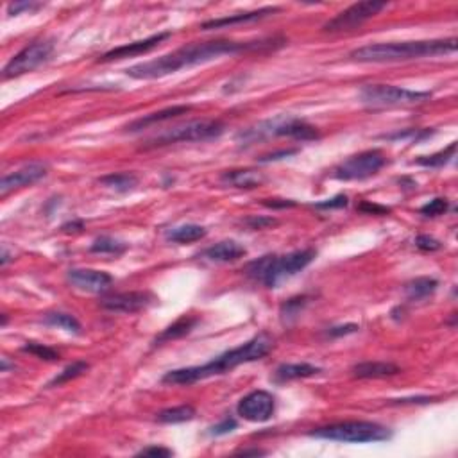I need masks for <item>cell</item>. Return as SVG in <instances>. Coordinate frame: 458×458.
I'll use <instances>...</instances> for the list:
<instances>
[{"label": "cell", "instance_id": "6da1fadb", "mask_svg": "<svg viewBox=\"0 0 458 458\" xmlns=\"http://www.w3.org/2000/svg\"><path fill=\"white\" fill-rule=\"evenodd\" d=\"M283 45V40H260V41H231V40H214L202 43H191L187 47L165 54L161 58L152 61L138 63L125 70V74L133 79H160L170 76L185 68L197 67L202 63L214 61L222 56H236V54L249 52V50H271Z\"/></svg>", "mask_w": 458, "mask_h": 458}, {"label": "cell", "instance_id": "7a4b0ae2", "mask_svg": "<svg viewBox=\"0 0 458 458\" xmlns=\"http://www.w3.org/2000/svg\"><path fill=\"white\" fill-rule=\"evenodd\" d=\"M272 346H274V340H272L271 335L260 333L254 338H251L249 342L242 344V346L235 347L231 351L218 355L217 358H214L208 364L170 371V373L165 374L161 382L169 383V385H191V383L200 382V379L211 378V376H218V374H224L227 371H233L242 364L262 360L263 356H267L271 353Z\"/></svg>", "mask_w": 458, "mask_h": 458}, {"label": "cell", "instance_id": "3957f363", "mask_svg": "<svg viewBox=\"0 0 458 458\" xmlns=\"http://www.w3.org/2000/svg\"><path fill=\"white\" fill-rule=\"evenodd\" d=\"M457 50V38L450 40L394 41V43H373L355 49L349 56L360 63H396L410 59L433 58Z\"/></svg>", "mask_w": 458, "mask_h": 458}, {"label": "cell", "instance_id": "277c9868", "mask_svg": "<svg viewBox=\"0 0 458 458\" xmlns=\"http://www.w3.org/2000/svg\"><path fill=\"white\" fill-rule=\"evenodd\" d=\"M315 249L294 251V253L283 254V256L267 254V256L251 262L245 272L251 280L263 283L267 289H276L283 280H289L303 269H306L315 260Z\"/></svg>", "mask_w": 458, "mask_h": 458}, {"label": "cell", "instance_id": "5b68a950", "mask_svg": "<svg viewBox=\"0 0 458 458\" xmlns=\"http://www.w3.org/2000/svg\"><path fill=\"white\" fill-rule=\"evenodd\" d=\"M272 136H289V138L301 140V142H308V140L319 138V131L313 125L306 124L304 121L299 118H292V116H276L272 121H265L262 124L249 127V129L242 131L238 134V142L242 145H251L256 140H265L272 138Z\"/></svg>", "mask_w": 458, "mask_h": 458}, {"label": "cell", "instance_id": "8992f818", "mask_svg": "<svg viewBox=\"0 0 458 458\" xmlns=\"http://www.w3.org/2000/svg\"><path fill=\"white\" fill-rule=\"evenodd\" d=\"M310 437L326 439L335 442H351V444H365V442L388 441L392 432L388 428L369 421H347V423L329 424V426L315 428Z\"/></svg>", "mask_w": 458, "mask_h": 458}, {"label": "cell", "instance_id": "52a82bcc", "mask_svg": "<svg viewBox=\"0 0 458 458\" xmlns=\"http://www.w3.org/2000/svg\"><path fill=\"white\" fill-rule=\"evenodd\" d=\"M224 129H226V125L220 121H191L187 124L170 127L154 138L147 140L143 149L165 147V145L179 142H206V140L218 138L224 133Z\"/></svg>", "mask_w": 458, "mask_h": 458}, {"label": "cell", "instance_id": "ba28073f", "mask_svg": "<svg viewBox=\"0 0 458 458\" xmlns=\"http://www.w3.org/2000/svg\"><path fill=\"white\" fill-rule=\"evenodd\" d=\"M358 97H360V103L371 107L408 106V104H421L430 101L432 92H414V90L392 85H365L362 86Z\"/></svg>", "mask_w": 458, "mask_h": 458}, {"label": "cell", "instance_id": "9c48e42d", "mask_svg": "<svg viewBox=\"0 0 458 458\" xmlns=\"http://www.w3.org/2000/svg\"><path fill=\"white\" fill-rule=\"evenodd\" d=\"M54 52V41L50 40H38L23 47L18 54H14L13 58L9 59V63L4 67L2 76L4 79H13V77H20L23 74L36 70L41 67L43 63L50 59Z\"/></svg>", "mask_w": 458, "mask_h": 458}, {"label": "cell", "instance_id": "30bf717a", "mask_svg": "<svg viewBox=\"0 0 458 458\" xmlns=\"http://www.w3.org/2000/svg\"><path fill=\"white\" fill-rule=\"evenodd\" d=\"M387 163V158L379 149H371V151L360 152V154L351 156L349 160L340 163L335 169V178L340 181H356V179H367L374 174H378Z\"/></svg>", "mask_w": 458, "mask_h": 458}, {"label": "cell", "instance_id": "8fae6325", "mask_svg": "<svg viewBox=\"0 0 458 458\" xmlns=\"http://www.w3.org/2000/svg\"><path fill=\"white\" fill-rule=\"evenodd\" d=\"M387 6H388L387 2H376V0H365V2L353 4L347 9H344L342 13H338L337 17L331 18L329 22H326L324 27H322V31L326 32L351 31L355 27H360L365 20H369V18L382 13Z\"/></svg>", "mask_w": 458, "mask_h": 458}, {"label": "cell", "instance_id": "7c38bea8", "mask_svg": "<svg viewBox=\"0 0 458 458\" xmlns=\"http://www.w3.org/2000/svg\"><path fill=\"white\" fill-rule=\"evenodd\" d=\"M274 410H276V401L267 391L251 392L245 397H242L236 406L238 415L251 423H265L274 415Z\"/></svg>", "mask_w": 458, "mask_h": 458}, {"label": "cell", "instance_id": "4fadbf2b", "mask_svg": "<svg viewBox=\"0 0 458 458\" xmlns=\"http://www.w3.org/2000/svg\"><path fill=\"white\" fill-rule=\"evenodd\" d=\"M156 301L151 292H121V294H112L103 298L101 306L107 311H116V313H136L151 306Z\"/></svg>", "mask_w": 458, "mask_h": 458}, {"label": "cell", "instance_id": "5bb4252c", "mask_svg": "<svg viewBox=\"0 0 458 458\" xmlns=\"http://www.w3.org/2000/svg\"><path fill=\"white\" fill-rule=\"evenodd\" d=\"M49 172V167L41 161H32V163H27L25 167L18 169L17 172H11L8 176L2 178L0 181V196L6 197L9 191L20 190V188H25L29 185H34L40 179H43Z\"/></svg>", "mask_w": 458, "mask_h": 458}, {"label": "cell", "instance_id": "9a60e30c", "mask_svg": "<svg viewBox=\"0 0 458 458\" xmlns=\"http://www.w3.org/2000/svg\"><path fill=\"white\" fill-rule=\"evenodd\" d=\"M67 281L74 289L90 292V294H101L112 287L113 278L104 271L94 269H70L67 272Z\"/></svg>", "mask_w": 458, "mask_h": 458}, {"label": "cell", "instance_id": "2e32d148", "mask_svg": "<svg viewBox=\"0 0 458 458\" xmlns=\"http://www.w3.org/2000/svg\"><path fill=\"white\" fill-rule=\"evenodd\" d=\"M167 38H170V32H158V34H152L145 40L140 41H133L129 45H122V47H116V49H112L110 52L103 54L101 58H98V63H110L115 61V59H125V58H133V56H140V54H145L149 50L156 49L161 41H165Z\"/></svg>", "mask_w": 458, "mask_h": 458}, {"label": "cell", "instance_id": "e0dca14e", "mask_svg": "<svg viewBox=\"0 0 458 458\" xmlns=\"http://www.w3.org/2000/svg\"><path fill=\"white\" fill-rule=\"evenodd\" d=\"M274 13H280V8H262L256 11H249V13H238V14H229V17L215 18L209 22L202 23L205 31H211V29H224V27H233L238 23H253L260 22L263 18L271 17Z\"/></svg>", "mask_w": 458, "mask_h": 458}, {"label": "cell", "instance_id": "ac0fdd59", "mask_svg": "<svg viewBox=\"0 0 458 458\" xmlns=\"http://www.w3.org/2000/svg\"><path fill=\"white\" fill-rule=\"evenodd\" d=\"M188 112H191V106H172V107H165L161 112L156 113H149L145 116H140L134 122H131L129 125H125V131H129V133H138V131L147 129V127H152L156 124H161V122L172 121L176 116L187 115Z\"/></svg>", "mask_w": 458, "mask_h": 458}, {"label": "cell", "instance_id": "d6986e66", "mask_svg": "<svg viewBox=\"0 0 458 458\" xmlns=\"http://www.w3.org/2000/svg\"><path fill=\"white\" fill-rule=\"evenodd\" d=\"M220 181L227 187L244 188V190H253L265 183V176L254 169H236L227 170L220 176Z\"/></svg>", "mask_w": 458, "mask_h": 458}, {"label": "cell", "instance_id": "ffe728a7", "mask_svg": "<svg viewBox=\"0 0 458 458\" xmlns=\"http://www.w3.org/2000/svg\"><path fill=\"white\" fill-rule=\"evenodd\" d=\"M245 247L240 245L238 242L235 240H222L218 242V244L211 245L208 249L202 253L205 258H208L209 262L215 263H229V262H236V260H240L242 256H245Z\"/></svg>", "mask_w": 458, "mask_h": 458}, {"label": "cell", "instance_id": "44dd1931", "mask_svg": "<svg viewBox=\"0 0 458 458\" xmlns=\"http://www.w3.org/2000/svg\"><path fill=\"white\" fill-rule=\"evenodd\" d=\"M353 376L360 379H376V378H388L401 373V369L396 364L391 362H364L356 364L351 369Z\"/></svg>", "mask_w": 458, "mask_h": 458}, {"label": "cell", "instance_id": "7402d4cb", "mask_svg": "<svg viewBox=\"0 0 458 458\" xmlns=\"http://www.w3.org/2000/svg\"><path fill=\"white\" fill-rule=\"evenodd\" d=\"M320 369L311 364H283L280 365L274 373V379L280 383L292 382V379L310 378L319 374Z\"/></svg>", "mask_w": 458, "mask_h": 458}, {"label": "cell", "instance_id": "603a6c76", "mask_svg": "<svg viewBox=\"0 0 458 458\" xmlns=\"http://www.w3.org/2000/svg\"><path fill=\"white\" fill-rule=\"evenodd\" d=\"M437 287H439V281L435 278H415L405 285V294L410 301H421V299L430 298L437 290Z\"/></svg>", "mask_w": 458, "mask_h": 458}, {"label": "cell", "instance_id": "cb8c5ba5", "mask_svg": "<svg viewBox=\"0 0 458 458\" xmlns=\"http://www.w3.org/2000/svg\"><path fill=\"white\" fill-rule=\"evenodd\" d=\"M206 236V229L199 224H185L167 231V240L176 242V244H191Z\"/></svg>", "mask_w": 458, "mask_h": 458}, {"label": "cell", "instance_id": "d4e9b609", "mask_svg": "<svg viewBox=\"0 0 458 458\" xmlns=\"http://www.w3.org/2000/svg\"><path fill=\"white\" fill-rule=\"evenodd\" d=\"M197 322H199V320H197L196 317H187V315L181 317V319L176 320L172 326H169L167 329H163V333L156 338V344H163V342H169V340H176V338L185 337V335H188L191 329L196 328Z\"/></svg>", "mask_w": 458, "mask_h": 458}, {"label": "cell", "instance_id": "484cf974", "mask_svg": "<svg viewBox=\"0 0 458 458\" xmlns=\"http://www.w3.org/2000/svg\"><path fill=\"white\" fill-rule=\"evenodd\" d=\"M98 183L104 185L106 188H110V190L129 191L138 185V178L131 172H116L110 174V176H104V178L98 179Z\"/></svg>", "mask_w": 458, "mask_h": 458}, {"label": "cell", "instance_id": "4316f807", "mask_svg": "<svg viewBox=\"0 0 458 458\" xmlns=\"http://www.w3.org/2000/svg\"><path fill=\"white\" fill-rule=\"evenodd\" d=\"M196 417V408L191 405H181V406H174V408L161 410L158 414V421L163 424H179V423H187Z\"/></svg>", "mask_w": 458, "mask_h": 458}, {"label": "cell", "instance_id": "83f0119b", "mask_svg": "<svg viewBox=\"0 0 458 458\" xmlns=\"http://www.w3.org/2000/svg\"><path fill=\"white\" fill-rule=\"evenodd\" d=\"M43 322L49 326H56V328L67 329L70 333H79L81 331L79 320L74 315H70V313H65V311H49V313H45Z\"/></svg>", "mask_w": 458, "mask_h": 458}, {"label": "cell", "instance_id": "f1b7e54d", "mask_svg": "<svg viewBox=\"0 0 458 458\" xmlns=\"http://www.w3.org/2000/svg\"><path fill=\"white\" fill-rule=\"evenodd\" d=\"M455 151H457V142L450 143V147L444 149L441 152H435L432 156H419L415 163L421 165V167H430V169H439V167H444L446 163H450L451 158H455Z\"/></svg>", "mask_w": 458, "mask_h": 458}, {"label": "cell", "instance_id": "f546056e", "mask_svg": "<svg viewBox=\"0 0 458 458\" xmlns=\"http://www.w3.org/2000/svg\"><path fill=\"white\" fill-rule=\"evenodd\" d=\"M125 249H127V244L116 240L113 236H101V238H97V240L92 244V247H90L92 253L98 254H122Z\"/></svg>", "mask_w": 458, "mask_h": 458}, {"label": "cell", "instance_id": "4dcf8cb0", "mask_svg": "<svg viewBox=\"0 0 458 458\" xmlns=\"http://www.w3.org/2000/svg\"><path fill=\"white\" fill-rule=\"evenodd\" d=\"M88 369H90V365L86 364V362H83V360L74 362V364H72V365L65 367V369H63L61 373H59L58 376H56V378L50 379L49 385H47V387H56V385H63V383L70 382V379L79 378L81 374H85Z\"/></svg>", "mask_w": 458, "mask_h": 458}, {"label": "cell", "instance_id": "1f68e13d", "mask_svg": "<svg viewBox=\"0 0 458 458\" xmlns=\"http://www.w3.org/2000/svg\"><path fill=\"white\" fill-rule=\"evenodd\" d=\"M308 303V298H294L290 299V301H287L283 306H281V320L285 322V324H289V322H292V320L295 319L298 315H301V311H303V308L306 306Z\"/></svg>", "mask_w": 458, "mask_h": 458}, {"label": "cell", "instance_id": "d6a6232c", "mask_svg": "<svg viewBox=\"0 0 458 458\" xmlns=\"http://www.w3.org/2000/svg\"><path fill=\"white\" fill-rule=\"evenodd\" d=\"M23 351L25 353H31V355L38 356V358H41V360H47V362H56L59 360V353L56 351V349H52V347L49 346H43V344H38V342H27L25 346L22 347Z\"/></svg>", "mask_w": 458, "mask_h": 458}, {"label": "cell", "instance_id": "836d02e7", "mask_svg": "<svg viewBox=\"0 0 458 458\" xmlns=\"http://www.w3.org/2000/svg\"><path fill=\"white\" fill-rule=\"evenodd\" d=\"M448 208H450V202L446 199H442V197H437V199L430 200L428 205H424L419 211L423 215H426V217H439V215L446 214Z\"/></svg>", "mask_w": 458, "mask_h": 458}, {"label": "cell", "instance_id": "e575fe53", "mask_svg": "<svg viewBox=\"0 0 458 458\" xmlns=\"http://www.w3.org/2000/svg\"><path fill=\"white\" fill-rule=\"evenodd\" d=\"M415 245H417L419 249L421 251H439L441 249V242L435 240L433 236H428V235H419L417 238H415Z\"/></svg>", "mask_w": 458, "mask_h": 458}, {"label": "cell", "instance_id": "d590c367", "mask_svg": "<svg viewBox=\"0 0 458 458\" xmlns=\"http://www.w3.org/2000/svg\"><path fill=\"white\" fill-rule=\"evenodd\" d=\"M235 428H236L235 419L226 417L222 423H218V424H215L214 428H209V433L215 437H220V435H226V433H231Z\"/></svg>", "mask_w": 458, "mask_h": 458}, {"label": "cell", "instance_id": "8d00e7d4", "mask_svg": "<svg viewBox=\"0 0 458 458\" xmlns=\"http://www.w3.org/2000/svg\"><path fill=\"white\" fill-rule=\"evenodd\" d=\"M41 4L38 2H13V4L8 6V13L9 14H20L22 11H36V9H40Z\"/></svg>", "mask_w": 458, "mask_h": 458}, {"label": "cell", "instance_id": "74e56055", "mask_svg": "<svg viewBox=\"0 0 458 458\" xmlns=\"http://www.w3.org/2000/svg\"><path fill=\"white\" fill-rule=\"evenodd\" d=\"M276 218L271 217H249L245 218V226H249L251 229H265L269 226H274Z\"/></svg>", "mask_w": 458, "mask_h": 458}, {"label": "cell", "instance_id": "f35d334b", "mask_svg": "<svg viewBox=\"0 0 458 458\" xmlns=\"http://www.w3.org/2000/svg\"><path fill=\"white\" fill-rule=\"evenodd\" d=\"M347 202H349V200H347L346 196H337V197H333V199H326V200H322V202H317L315 208H319V209L346 208Z\"/></svg>", "mask_w": 458, "mask_h": 458}, {"label": "cell", "instance_id": "ab89813d", "mask_svg": "<svg viewBox=\"0 0 458 458\" xmlns=\"http://www.w3.org/2000/svg\"><path fill=\"white\" fill-rule=\"evenodd\" d=\"M138 455L142 457H172V450H167V448H161V446H151V448H145V450L140 451Z\"/></svg>", "mask_w": 458, "mask_h": 458}, {"label": "cell", "instance_id": "60d3db41", "mask_svg": "<svg viewBox=\"0 0 458 458\" xmlns=\"http://www.w3.org/2000/svg\"><path fill=\"white\" fill-rule=\"evenodd\" d=\"M356 329H358V326L356 324H346V326H337V328H331L328 331L329 337H340V335H349V333H355Z\"/></svg>", "mask_w": 458, "mask_h": 458}, {"label": "cell", "instance_id": "b9f144b4", "mask_svg": "<svg viewBox=\"0 0 458 458\" xmlns=\"http://www.w3.org/2000/svg\"><path fill=\"white\" fill-rule=\"evenodd\" d=\"M362 211H365V214H374V215H385L391 211V208H385V206H378V205H371V202H364V205L360 206Z\"/></svg>", "mask_w": 458, "mask_h": 458}, {"label": "cell", "instance_id": "7bdbcfd3", "mask_svg": "<svg viewBox=\"0 0 458 458\" xmlns=\"http://www.w3.org/2000/svg\"><path fill=\"white\" fill-rule=\"evenodd\" d=\"M295 149H289V151H281V152H274V154H269V156H262L258 161H262V163H267V161H276V160H281V158H287V156H292L295 154Z\"/></svg>", "mask_w": 458, "mask_h": 458}, {"label": "cell", "instance_id": "ee69618b", "mask_svg": "<svg viewBox=\"0 0 458 458\" xmlns=\"http://www.w3.org/2000/svg\"><path fill=\"white\" fill-rule=\"evenodd\" d=\"M265 206H269V208H289V206H295V202H292V200L274 199V200H265Z\"/></svg>", "mask_w": 458, "mask_h": 458}, {"label": "cell", "instance_id": "f6af8a7d", "mask_svg": "<svg viewBox=\"0 0 458 458\" xmlns=\"http://www.w3.org/2000/svg\"><path fill=\"white\" fill-rule=\"evenodd\" d=\"M81 227H83V222H70L63 226V231H79Z\"/></svg>", "mask_w": 458, "mask_h": 458}, {"label": "cell", "instance_id": "bcb514c9", "mask_svg": "<svg viewBox=\"0 0 458 458\" xmlns=\"http://www.w3.org/2000/svg\"><path fill=\"white\" fill-rule=\"evenodd\" d=\"M238 455H244V457H247V455H265V451H262V450H242V451H238Z\"/></svg>", "mask_w": 458, "mask_h": 458}, {"label": "cell", "instance_id": "7dc6e473", "mask_svg": "<svg viewBox=\"0 0 458 458\" xmlns=\"http://www.w3.org/2000/svg\"><path fill=\"white\" fill-rule=\"evenodd\" d=\"M9 367H14V365H9V360L4 356V358H2V373H8Z\"/></svg>", "mask_w": 458, "mask_h": 458}, {"label": "cell", "instance_id": "c3c4849f", "mask_svg": "<svg viewBox=\"0 0 458 458\" xmlns=\"http://www.w3.org/2000/svg\"><path fill=\"white\" fill-rule=\"evenodd\" d=\"M8 262H9V254H8V251L2 249V267H4V265H8Z\"/></svg>", "mask_w": 458, "mask_h": 458}]
</instances>
